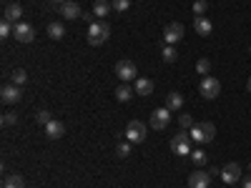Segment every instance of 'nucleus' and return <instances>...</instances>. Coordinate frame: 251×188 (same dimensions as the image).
<instances>
[{"mask_svg":"<svg viewBox=\"0 0 251 188\" xmlns=\"http://www.w3.org/2000/svg\"><path fill=\"white\" fill-rule=\"evenodd\" d=\"M249 168H251V163H249Z\"/></svg>","mask_w":251,"mask_h":188,"instance_id":"36","label":"nucleus"},{"mask_svg":"<svg viewBox=\"0 0 251 188\" xmlns=\"http://www.w3.org/2000/svg\"><path fill=\"white\" fill-rule=\"evenodd\" d=\"M3 188H25V181H23V176L10 173V176L3 178Z\"/></svg>","mask_w":251,"mask_h":188,"instance_id":"21","label":"nucleus"},{"mask_svg":"<svg viewBox=\"0 0 251 188\" xmlns=\"http://www.w3.org/2000/svg\"><path fill=\"white\" fill-rule=\"evenodd\" d=\"M63 133H66V125H63L60 120H55V118L46 125V136H48V138H53V141L63 138Z\"/></svg>","mask_w":251,"mask_h":188,"instance_id":"16","label":"nucleus"},{"mask_svg":"<svg viewBox=\"0 0 251 188\" xmlns=\"http://www.w3.org/2000/svg\"><path fill=\"white\" fill-rule=\"evenodd\" d=\"M199 93H201L203 98H208V100H214V98L221 93V83H219L214 75H203L201 86H199Z\"/></svg>","mask_w":251,"mask_h":188,"instance_id":"6","label":"nucleus"},{"mask_svg":"<svg viewBox=\"0 0 251 188\" xmlns=\"http://www.w3.org/2000/svg\"><path fill=\"white\" fill-rule=\"evenodd\" d=\"M116 75H118L123 83H131V80H136V75H138V70H136V63H133V60H128V58L118 60V63H116Z\"/></svg>","mask_w":251,"mask_h":188,"instance_id":"5","label":"nucleus"},{"mask_svg":"<svg viewBox=\"0 0 251 188\" xmlns=\"http://www.w3.org/2000/svg\"><path fill=\"white\" fill-rule=\"evenodd\" d=\"M246 91L251 93V75H249V80H246Z\"/></svg>","mask_w":251,"mask_h":188,"instance_id":"35","label":"nucleus"},{"mask_svg":"<svg viewBox=\"0 0 251 188\" xmlns=\"http://www.w3.org/2000/svg\"><path fill=\"white\" fill-rule=\"evenodd\" d=\"M169 123H171V111L169 108H156L153 113H151V128H156V131H163V128H169Z\"/></svg>","mask_w":251,"mask_h":188,"instance_id":"8","label":"nucleus"},{"mask_svg":"<svg viewBox=\"0 0 251 188\" xmlns=\"http://www.w3.org/2000/svg\"><path fill=\"white\" fill-rule=\"evenodd\" d=\"M188 136H191V141H196V143H214V138H216V125H214L211 120L194 123L191 128H188Z\"/></svg>","mask_w":251,"mask_h":188,"instance_id":"1","label":"nucleus"},{"mask_svg":"<svg viewBox=\"0 0 251 188\" xmlns=\"http://www.w3.org/2000/svg\"><path fill=\"white\" fill-rule=\"evenodd\" d=\"M20 18H23V8H20L18 3L5 5V10H3V20H8V23H13V25H18V23H20Z\"/></svg>","mask_w":251,"mask_h":188,"instance_id":"12","label":"nucleus"},{"mask_svg":"<svg viewBox=\"0 0 251 188\" xmlns=\"http://www.w3.org/2000/svg\"><path fill=\"white\" fill-rule=\"evenodd\" d=\"M249 53H251V48H249Z\"/></svg>","mask_w":251,"mask_h":188,"instance_id":"37","label":"nucleus"},{"mask_svg":"<svg viewBox=\"0 0 251 188\" xmlns=\"http://www.w3.org/2000/svg\"><path fill=\"white\" fill-rule=\"evenodd\" d=\"M196 73L199 75H208V73H211V60H208V58L196 60Z\"/></svg>","mask_w":251,"mask_h":188,"instance_id":"24","label":"nucleus"},{"mask_svg":"<svg viewBox=\"0 0 251 188\" xmlns=\"http://www.w3.org/2000/svg\"><path fill=\"white\" fill-rule=\"evenodd\" d=\"M133 95H136V91L128 86V83H121V86L116 88V100H121V103H128Z\"/></svg>","mask_w":251,"mask_h":188,"instance_id":"19","label":"nucleus"},{"mask_svg":"<svg viewBox=\"0 0 251 188\" xmlns=\"http://www.w3.org/2000/svg\"><path fill=\"white\" fill-rule=\"evenodd\" d=\"M111 5H113L116 13H126L131 8V0H111Z\"/></svg>","mask_w":251,"mask_h":188,"instance_id":"29","label":"nucleus"},{"mask_svg":"<svg viewBox=\"0 0 251 188\" xmlns=\"http://www.w3.org/2000/svg\"><path fill=\"white\" fill-rule=\"evenodd\" d=\"M178 123H181V128H183V131H188V128L194 125V118L188 116V113H183V116H178Z\"/></svg>","mask_w":251,"mask_h":188,"instance_id":"32","label":"nucleus"},{"mask_svg":"<svg viewBox=\"0 0 251 188\" xmlns=\"http://www.w3.org/2000/svg\"><path fill=\"white\" fill-rule=\"evenodd\" d=\"M194 15H203L206 10H208V3H206V0H194Z\"/></svg>","mask_w":251,"mask_h":188,"instance_id":"31","label":"nucleus"},{"mask_svg":"<svg viewBox=\"0 0 251 188\" xmlns=\"http://www.w3.org/2000/svg\"><path fill=\"white\" fill-rule=\"evenodd\" d=\"M60 15L68 18V20H75V18H83V10L78 3H71V0H66V3L60 5Z\"/></svg>","mask_w":251,"mask_h":188,"instance_id":"15","label":"nucleus"},{"mask_svg":"<svg viewBox=\"0 0 251 188\" xmlns=\"http://www.w3.org/2000/svg\"><path fill=\"white\" fill-rule=\"evenodd\" d=\"M191 161H194L196 165H203V163L208 161V156H206L201 148H196V151H191Z\"/></svg>","mask_w":251,"mask_h":188,"instance_id":"30","label":"nucleus"},{"mask_svg":"<svg viewBox=\"0 0 251 188\" xmlns=\"http://www.w3.org/2000/svg\"><path fill=\"white\" fill-rule=\"evenodd\" d=\"M48 35H50L53 40H60L63 35H66V28H63V23H50V25H48Z\"/></svg>","mask_w":251,"mask_h":188,"instance_id":"23","label":"nucleus"},{"mask_svg":"<svg viewBox=\"0 0 251 188\" xmlns=\"http://www.w3.org/2000/svg\"><path fill=\"white\" fill-rule=\"evenodd\" d=\"M181 38H183V25L181 23H169L163 28V43L166 46H176Z\"/></svg>","mask_w":251,"mask_h":188,"instance_id":"9","label":"nucleus"},{"mask_svg":"<svg viewBox=\"0 0 251 188\" xmlns=\"http://www.w3.org/2000/svg\"><path fill=\"white\" fill-rule=\"evenodd\" d=\"M146 133H149V125L141 123V120H131L126 125V141H131V143H143Z\"/></svg>","mask_w":251,"mask_h":188,"instance_id":"4","label":"nucleus"},{"mask_svg":"<svg viewBox=\"0 0 251 188\" xmlns=\"http://www.w3.org/2000/svg\"><path fill=\"white\" fill-rule=\"evenodd\" d=\"M219 176H221L228 186H236V183L244 178V173H241V165H239V163H226L224 168H221V173H219Z\"/></svg>","mask_w":251,"mask_h":188,"instance_id":"7","label":"nucleus"},{"mask_svg":"<svg viewBox=\"0 0 251 188\" xmlns=\"http://www.w3.org/2000/svg\"><path fill=\"white\" fill-rule=\"evenodd\" d=\"M10 78H13V86H23V83L28 80V73H25L23 68H15Z\"/></svg>","mask_w":251,"mask_h":188,"instance_id":"26","label":"nucleus"},{"mask_svg":"<svg viewBox=\"0 0 251 188\" xmlns=\"http://www.w3.org/2000/svg\"><path fill=\"white\" fill-rule=\"evenodd\" d=\"M13 35H15L18 43H33V40H35V30H33L30 23H18Z\"/></svg>","mask_w":251,"mask_h":188,"instance_id":"10","label":"nucleus"},{"mask_svg":"<svg viewBox=\"0 0 251 188\" xmlns=\"http://www.w3.org/2000/svg\"><path fill=\"white\" fill-rule=\"evenodd\" d=\"M133 91H136V95H151V93H153V80H149V78H136Z\"/></svg>","mask_w":251,"mask_h":188,"instance_id":"17","label":"nucleus"},{"mask_svg":"<svg viewBox=\"0 0 251 188\" xmlns=\"http://www.w3.org/2000/svg\"><path fill=\"white\" fill-rule=\"evenodd\" d=\"M241 186H244V188H251V173L241 178Z\"/></svg>","mask_w":251,"mask_h":188,"instance_id":"33","label":"nucleus"},{"mask_svg":"<svg viewBox=\"0 0 251 188\" xmlns=\"http://www.w3.org/2000/svg\"><path fill=\"white\" fill-rule=\"evenodd\" d=\"M50 3H53V5H58V8H60V5H63V3H66V0H50Z\"/></svg>","mask_w":251,"mask_h":188,"instance_id":"34","label":"nucleus"},{"mask_svg":"<svg viewBox=\"0 0 251 188\" xmlns=\"http://www.w3.org/2000/svg\"><path fill=\"white\" fill-rule=\"evenodd\" d=\"M131 145H133L131 141H121V143L116 145V156H118V158H128V156H131Z\"/></svg>","mask_w":251,"mask_h":188,"instance_id":"22","label":"nucleus"},{"mask_svg":"<svg viewBox=\"0 0 251 188\" xmlns=\"http://www.w3.org/2000/svg\"><path fill=\"white\" fill-rule=\"evenodd\" d=\"M161 55H163V60H166V63H176V58H178V53H176V48H174V46H163Z\"/></svg>","mask_w":251,"mask_h":188,"instance_id":"25","label":"nucleus"},{"mask_svg":"<svg viewBox=\"0 0 251 188\" xmlns=\"http://www.w3.org/2000/svg\"><path fill=\"white\" fill-rule=\"evenodd\" d=\"M35 120H38L40 125H48V123L53 120V116H50V111H48V108H40V111L35 113Z\"/></svg>","mask_w":251,"mask_h":188,"instance_id":"27","label":"nucleus"},{"mask_svg":"<svg viewBox=\"0 0 251 188\" xmlns=\"http://www.w3.org/2000/svg\"><path fill=\"white\" fill-rule=\"evenodd\" d=\"M211 186V173L206 171H194L188 176V188H208Z\"/></svg>","mask_w":251,"mask_h":188,"instance_id":"11","label":"nucleus"},{"mask_svg":"<svg viewBox=\"0 0 251 188\" xmlns=\"http://www.w3.org/2000/svg\"><path fill=\"white\" fill-rule=\"evenodd\" d=\"M111 35V25L106 23V20H91L88 25V46H103Z\"/></svg>","mask_w":251,"mask_h":188,"instance_id":"2","label":"nucleus"},{"mask_svg":"<svg viewBox=\"0 0 251 188\" xmlns=\"http://www.w3.org/2000/svg\"><path fill=\"white\" fill-rule=\"evenodd\" d=\"M194 28H196V33L203 35V38H208V35L214 33V25H211V20H208L206 15H196V18H194Z\"/></svg>","mask_w":251,"mask_h":188,"instance_id":"13","label":"nucleus"},{"mask_svg":"<svg viewBox=\"0 0 251 188\" xmlns=\"http://www.w3.org/2000/svg\"><path fill=\"white\" fill-rule=\"evenodd\" d=\"M111 10H113V5L108 3V0H96V3H93V15H96L98 20H103Z\"/></svg>","mask_w":251,"mask_h":188,"instance_id":"18","label":"nucleus"},{"mask_svg":"<svg viewBox=\"0 0 251 188\" xmlns=\"http://www.w3.org/2000/svg\"><path fill=\"white\" fill-rule=\"evenodd\" d=\"M181 106H183V95L181 93H169V95H166V108H169L171 113L178 111Z\"/></svg>","mask_w":251,"mask_h":188,"instance_id":"20","label":"nucleus"},{"mask_svg":"<svg viewBox=\"0 0 251 188\" xmlns=\"http://www.w3.org/2000/svg\"><path fill=\"white\" fill-rule=\"evenodd\" d=\"M0 123H3L5 128H10V125H15V123H18V116H15L13 111H5V113H3V118H0Z\"/></svg>","mask_w":251,"mask_h":188,"instance_id":"28","label":"nucleus"},{"mask_svg":"<svg viewBox=\"0 0 251 188\" xmlns=\"http://www.w3.org/2000/svg\"><path fill=\"white\" fill-rule=\"evenodd\" d=\"M20 95H23V93H20L18 86H5L3 91H0V98H3L5 106H15V103L20 100Z\"/></svg>","mask_w":251,"mask_h":188,"instance_id":"14","label":"nucleus"},{"mask_svg":"<svg viewBox=\"0 0 251 188\" xmlns=\"http://www.w3.org/2000/svg\"><path fill=\"white\" fill-rule=\"evenodd\" d=\"M171 151L176 156H191V136H188V131H178L174 138H171Z\"/></svg>","mask_w":251,"mask_h":188,"instance_id":"3","label":"nucleus"}]
</instances>
